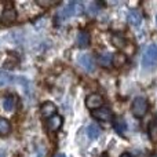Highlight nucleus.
Returning <instances> with one entry per match:
<instances>
[{"mask_svg":"<svg viewBox=\"0 0 157 157\" xmlns=\"http://www.w3.org/2000/svg\"><path fill=\"white\" fill-rule=\"evenodd\" d=\"M102 105H103V97L101 94L92 92L86 98V106L88 109H91V110H97V109L102 108Z\"/></svg>","mask_w":157,"mask_h":157,"instance_id":"nucleus-5","label":"nucleus"},{"mask_svg":"<svg viewBox=\"0 0 157 157\" xmlns=\"http://www.w3.org/2000/svg\"><path fill=\"white\" fill-rule=\"evenodd\" d=\"M127 19H128V24L130 25H132V26H139V25L142 24L144 17H142V14L139 13L138 10H131Z\"/></svg>","mask_w":157,"mask_h":157,"instance_id":"nucleus-10","label":"nucleus"},{"mask_svg":"<svg viewBox=\"0 0 157 157\" xmlns=\"http://www.w3.org/2000/svg\"><path fill=\"white\" fill-rule=\"evenodd\" d=\"M76 43H77L78 47H81V48H84V47H88V44H90V35L87 32H84V30L78 32L77 39H76Z\"/></svg>","mask_w":157,"mask_h":157,"instance_id":"nucleus-13","label":"nucleus"},{"mask_svg":"<svg viewBox=\"0 0 157 157\" xmlns=\"http://www.w3.org/2000/svg\"><path fill=\"white\" fill-rule=\"evenodd\" d=\"M149 138L152 139L153 144H157V121L152 120L149 124Z\"/></svg>","mask_w":157,"mask_h":157,"instance_id":"nucleus-15","label":"nucleus"},{"mask_svg":"<svg viewBox=\"0 0 157 157\" xmlns=\"http://www.w3.org/2000/svg\"><path fill=\"white\" fill-rule=\"evenodd\" d=\"M147 101L142 97H138L132 101V106H131V110H132V114L135 117H144L147 112Z\"/></svg>","mask_w":157,"mask_h":157,"instance_id":"nucleus-1","label":"nucleus"},{"mask_svg":"<svg viewBox=\"0 0 157 157\" xmlns=\"http://www.w3.org/2000/svg\"><path fill=\"white\" fill-rule=\"evenodd\" d=\"M121 157H132V155H130V153H123Z\"/></svg>","mask_w":157,"mask_h":157,"instance_id":"nucleus-22","label":"nucleus"},{"mask_svg":"<svg viewBox=\"0 0 157 157\" xmlns=\"http://www.w3.org/2000/svg\"><path fill=\"white\" fill-rule=\"evenodd\" d=\"M62 121H63V119L59 114H55V116L50 117L48 121H47V128H48V131H51V132L58 131L61 128V125H62Z\"/></svg>","mask_w":157,"mask_h":157,"instance_id":"nucleus-9","label":"nucleus"},{"mask_svg":"<svg viewBox=\"0 0 157 157\" xmlns=\"http://www.w3.org/2000/svg\"><path fill=\"white\" fill-rule=\"evenodd\" d=\"M17 105V98L14 95H7L3 99V108H4L6 112H13L14 108Z\"/></svg>","mask_w":157,"mask_h":157,"instance_id":"nucleus-11","label":"nucleus"},{"mask_svg":"<svg viewBox=\"0 0 157 157\" xmlns=\"http://www.w3.org/2000/svg\"><path fill=\"white\" fill-rule=\"evenodd\" d=\"M103 157H106V156H103Z\"/></svg>","mask_w":157,"mask_h":157,"instance_id":"nucleus-25","label":"nucleus"},{"mask_svg":"<svg viewBox=\"0 0 157 157\" xmlns=\"http://www.w3.org/2000/svg\"><path fill=\"white\" fill-rule=\"evenodd\" d=\"M156 22H157V17H156Z\"/></svg>","mask_w":157,"mask_h":157,"instance_id":"nucleus-24","label":"nucleus"},{"mask_svg":"<svg viewBox=\"0 0 157 157\" xmlns=\"http://www.w3.org/2000/svg\"><path fill=\"white\" fill-rule=\"evenodd\" d=\"M81 11H83V6L77 2H72V3H69L62 11H61L59 15H61V18H69V17H72V15H77V14H80Z\"/></svg>","mask_w":157,"mask_h":157,"instance_id":"nucleus-6","label":"nucleus"},{"mask_svg":"<svg viewBox=\"0 0 157 157\" xmlns=\"http://www.w3.org/2000/svg\"><path fill=\"white\" fill-rule=\"evenodd\" d=\"M113 127H114V130H116V132H119V134H124L125 130H127V124H125V121H123L121 119L114 120Z\"/></svg>","mask_w":157,"mask_h":157,"instance_id":"nucleus-17","label":"nucleus"},{"mask_svg":"<svg viewBox=\"0 0 157 157\" xmlns=\"http://www.w3.org/2000/svg\"><path fill=\"white\" fill-rule=\"evenodd\" d=\"M78 63L86 72H94L95 71V61L91 55L83 54L78 57Z\"/></svg>","mask_w":157,"mask_h":157,"instance_id":"nucleus-7","label":"nucleus"},{"mask_svg":"<svg viewBox=\"0 0 157 157\" xmlns=\"http://www.w3.org/2000/svg\"><path fill=\"white\" fill-rule=\"evenodd\" d=\"M17 19V10L13 6H7L3 8L2 15H0V22L3 25H11L13 22H15Z\"/></svg>","mask_w":157,"mask_h":157,"instance_id":"nucleus-3","label":"nucleus"},{"mask_svg":"<svg viewBox=\"0 0 157 157\" xmlns=\"http://www.w3.org/2000/svg\"><path fill=\"white\" fill-rule=\"evenodd\" d=\"M112 62H113V54H110V52H103V54H101L98 57V63L101 66H103V68L110 66Z\"/></svg>","mask_w":157,"mask_h":157,"instance_id":"nucleus-12","label":"nucleus"},{"mask_svg":"<svg viewBox=\"0 0 157 157\" xmlns=\"http://www.w3.org/2000/svg\"><path fill=\"white\" fill-rule=\"evenodd\" d=\"M125 62H127V58H125L124 54H120V52H119V54H114L113 55V62H112V63H113L114 66L120 68V66H123Z\"/></svg>","mask_w":157,"mask_h":157,"instance_id":"nucleus-18","label":"nucleus"},{"mask_svg":"<svg viewBox=\"0 0 157 157\" xmlns=\"http://www.w3.org/2000/svg\"><path fill=\"white\" fill-rule=\"evenodd\" d=\"M14 80V77L11 75L6 73V72H0V86H4V84H8Z\"/></svg>","mask_w":157,"mask_h":157,"instance_id":"nucleus-20","label":"nucleus"},{"mask_svg":"<svg viewBox=\"0 0 157 157\" xmlns=\"http://www.w3.org/2000/svg\"><path fill=\"white\" fill-rule=\"evenodd\" d=\"M36 3H37L39 6H41V7H50V6L55 4L57 2H46V0H36Z\"/></svg>","mask_w":157,"mask_h":157,"instance_id":"nucleus-21","label":"nucleus"},{"mask_svg":"<svg viewBox=\"0 0 157 157\" xmlns=\"http://www.w3.org/2000/svg\"><path fill=\"white\" fill-rule=\"evenodd\" d=\"M142 63L144 66L149 68V66H153L157 63V44H152L146 48L144 54V58H142Z\"/></svg>","mask_w":157,"mask_h":157,"instance_id":"nucleus-2","label":"nucleus"},{"mask_svg":"<svg viewBox=\"0 0 157 157\" xmlns=\"http://www.w3.org/2000/svg\"><path fill=\"white\" fill-rule=\"evenodd\" d=\"M55 157H66V156L62 155V153H58V155H55Z\"/></svg>","mask_w":157,"mask_h":157,"instance_id":"nucleus-23","label":"nucleus"},{"mask_svg":"<svg viewBox=\"0 0 157 157\" xmlns=\"http://www.w3.org/2000/svg\"><path fill=\"white\" fill-rule=\"evenodd\" d=\"M87 135H88V138H91V139H97L98 136L101 135V128L98 127L97 124L88 125V128H87Z\"/></svg>","mask_w":157,"mask_h":157,"instance_id":"nucleus-14","label":"nucleus"},{"mask_svg":"<svg viewBox=\"0 0 157 157\" xmlns=\"http://www.w3.org/2000/svg\"><path fill=\"white\" fill-rule=\"evenodd\" d=\"M92 117L97 119L98 121H102V123H108L113 120V113L109 108L106 106H102V108L97 109V110H92Z\"/></svg>","mask_w":157,"mask_h":157,"instance_id":"nucleus-4","label":"nucleus"},{"mask_svg":"<svg viewBox=\"0 0 157 157\" xmlns=\"http://www.w3.org/2000/svg\"><path fill=\"white\" fill-rule=\"evenodd\" d=\"M112 43H113L116 47H119V48H124V46L127 44V41H125V39L123 37V36L113 35L112 36Z\"/></svg>","mask_w":157,"mask_h":157,"instance_id":"nucleus-19","label":"nucleus"},{"mask_svg":"<svg viewBox=\"0 0 157 157\" xmlns=\"http://www.w3.org/2000/svg\"><path fill=\"white\" fill-rule=\"evenodd\" d=\"M40 113L43 117L50 119V117L57 114V106H55L52 102H44L43 105L40 106Z\"/></svg>","mask_w":157,"mask_h":157,"instance_id":"nucleus-8","label":"nucleus"},{"mask_svg":"<svg viewBox=\"0 0 157 157\" xmlns=\"http://www.w3.org/2000/svg\"><path fill=\"white\" fill-rule=\"evenodd\" d=\"M10 131H11L10 121H8L7 119H3V117H0V134H3V135H7Z\"/></svg>","mask_w":157,"mask_h":157,"instance_id":"nucleus-16","label":"nucleus"}]
</instances>
